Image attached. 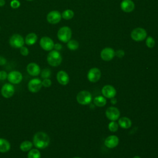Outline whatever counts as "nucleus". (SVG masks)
<instances>
[{"mask_svg":"<svg viewBox=\"0 0 158 158\" xmlns=\"http://www.w3.org/2000/svg\"><path fill=\"white\" fill-rule=\"evenodd\" d=\"M49 143L50 138L45 132L38 131L33 136V144L37 149H44L49 146Z\"/></svg>","mask_w":158,"mask_h":158,"instance_id":"1","label":"nucleus"},{"mask_svg":"<svg viewBox=\"0 0 158 158\" xmlns=\"http://www.w3.org/2000/svg\"><path fill=\"white\" fill-rule=\"evenodd\" d=\"M62 60L60 53L56 50H51L47 56V62L52 67L59 65Z\"/></svg>","mask_w":158,"mask_h":158,"instance_id":"2","label":"nucleus"},{"mask_svg":"<svg viewBox=\"0 0 158 158\" xmlns=\"http://www.w3.org/2000/svg\"><path fill=\"white\" fill-rule=\"evenodd\" d=\"M72 30L70 27L64 26L59 28L57 31V38L58 39L63 42V43H67L72 38Z\"/></svg>","mask_w":158,"mask_h":158,"instance_id":"3","label":"nucleus"},{"mask_svg":"<svg viewBox=\"0 0 158 158\" xmlns=\"http://www.w3.org/2000/svg\"><path fill=\"white\" fill-rule=\"evenodd\" d=\"M147 36V32L145 29L140 27L136 28L131 32V38L135 41H143Z\"/></svg>","mask_w":158,"mask_h":158,"instance_id":"4","label":"nucleus"},{"mask_svg":"<svg viewBox=\"0 0 158 158\" xmlns=\"http://www.w3.org/2000/svg\"><path fill=\"white\" fill-rule=\"evenodd\" d=\"M10 45L14 48H20L25 44V39L20 34H14L9 39Z\"/></svg>","mask_w":158,"mask_h":158,"instance_id":"5","label":"nucleus"},{"mask_svg":"<svg viewBox=\"0 0 158 158\" xmlns=\"http://www.w3.org/2000/svg\"><path fill=\"white\" fill-rule=\"evenodd\" d=\"M91 94L88 91H81L77 96V101L78 102L82 105H86L90 103L91 101Z\"/></svg>","mask_w":158,"mask_h":158,"instance_id":"6","label":"nucleus"},{"mask_svg":"<svg viewBox=\"0 0 158 158\" xmlns=\"http://www.w3.org/2000/svg\"><path fill=\"white\" fill-rule=\"evenodd\" d=\"M42 81L37 78H33L28 83V89L33 93H38L42 88Z\"/></svg>","mask_w":158,"mask_h":158,"instance_id":"7","label":"nucleus"},{"mask_svg":"<svg viewBox=\"0 0 158 158\" xmlns=\"http://www.w3.org/2000/svg\"><path fill=\"white\" fill-rule=\"evenodd\" d=\"M7 79L10 83L17 85L22 81L23 79V76L22 73L19 71L13 70L7 74Z\"/></svg>","mask_w":158,"mask_h":158,"instance_id":"8","label":"nucleus"},{"mask_svg":"<svg viewBox=\"0 0 158 158\" xmlns=\"http://www.w3.org/2000/svg\"><path fill=\"white\" fill-rule=\"evenodd\" d=\"M40 45L43 50L51 51L54 49V43L51 38L48 36H43L40 39Z\"/></svg>","mask_w":158,"mask_h":158,"instance_id":"9","label":"nucleus"},{"mask_svg":"<svg viewBox=\"0 0 158 158\" xmlns=\"http://www.w3.org/2000/svg\"><path fill=\"white\" fill-rule=\"evenodd\" d=\"M1 93L4 98H10L14 94L15 88L11 83H5L1 89Z\"/></svg>","mask_w":158,"mask_h":158,"instance_id":"10","label":"nucleus"},{"mask_svg":"<svg viewBox=\"0 0 158 158\" xmlns=\"http://www.w3.org/2000/svg\"><path fill=\"white\" fill-rule=\"evenodd\" d=\"M62 18L61 14L57 10H52L49 12L46 17L47 21L52 25L58 23Z\"/></svg>","mask_w":158,"mask_h":158,"instance_id":"11","label":"nucleus"},{"mask_svg":"<svg viewBox=\"0 0 158 158\" xmlns=\"http://www.w3.org/2000/svg\"><path fill=\"white\" fill-rule=\"evenodd\" d=\"M101 76V70L98 68H92L91 69L88 73V79L91 82H96L98 81Z\"/></svg>","mask_w":158,"mask_h":158,"instance_id":"12","label":"nucleus"},{"mask_svg":"<svg viewBox=\"0 0 158 158\" xmlns=\"http://www.w3.org/2000/svg\"><path fill=\"white\" fill-rule=\"evenodd\" d=\"M106 117L112 121L117 120L120 116V111L115 107H109L106 111Z\"/></svg>","mask_w":158,"mask_h":158,"instance_id":"13","label":"nucleus"},{"mask_svg":"<svg viewBox=\"0 0 158 158\" xmlns=\"http://www.w3.org/2000/svg\"><path fill=\"white\" fill-rule=\"evenodd\" d=\"M115 56V51L111 48H105L101 52V57L105 61L111 60Z\"/></svg>","mask_w":158,"mask_h":158,"instance_id":"14","label":"nucleus"},{"mask_svg":"<svg viewBox=\"0 0 158 158\" xmlns=\"http://www.w3.org/2000/svg\"><path fill=\"white\" fill-rule=\"evenodd\" d=\"M27 71L30 75L33 77L38 76L41 73V69L40 66L35 62H31L27 65Z\"/></svg>","mask_w":158,"mask_h":158,"instance_id":"15","label":"nucleus"},{"mask_svg":"<svg viewBox=\"0 0 158 158\" xmlns=\"http://www.w3.org/2000/svg\"><path fill=\"white\" fill-rule=\"evenodd\" d=\"M102 93L107 98H112L116 94V90L111 85H105L102 89Z\"/></svg>","mask_w":158,"mask_h":158,"instance_id":"16","label":"nucleus"},{"mask_svg":"<svg viewBox=\"0 0 158 158\" xmlns=\"http://www.w3.org/2000/svg\"><path fill=\"white\" fill-rule=\"evenodd\" d=\"M120 7L125 12H131L135 9V4L131 0H123L120 3Z\"/></svg>","mask_w":158,"mask_h":158,"instance_id":"17","label":"nucleus"},{"mask_svg":"<svg viewBox=\"0 0 158 158\" xmlns=\"http://www.w3.org/2000/svg\"><path fill=\"white\" fill-rule=\"evenodd\" d=\"M57 80L62 85H66L69 81V75L64 70H60L57 73Z\"/></svg>","mask_w":158,"mask_h":158,"instance_id":"18","label":"nucleus"},{"mask_svg":"<svg viewBox=\"0 0 158 158\" xmlns=\"http://www.w3.org/2000/svg\"><path fill=\"white\" fill-rule=\"evenodd\" d=\"M118 144V138L115 135H111L108 136L105 141L104 144L109 148H114L116 147Z\"/></svg>","mask_w":158,"mask_h":158,"instance_id":"19","label":"nucleus"},{"mask_svg":"<svg viewBox=\"0 0 158 158\" xmlns=\"http://www.w3.org/2000/svg\"><path fill=\"white\" fill-rule=\"evenodd\" d=\"M38 36L35 33H30L27 35L25 38V43L28 46H32L36 43Z\"/></svg>","mask_w":158,"mask_h":158,"instance_id":"20","label":"nucleus"},{"mask_svg":"<svg viewBox=\"0 0 158 158\" xmlns=\"http://www.w3.org/2000/svg\"><path fill=\"white\" fill-rule=\"evenodd\" d=\"M10 149V143L6 139L0 138V152L5 153Z\"/></svg>","mask_w":158,"mask_h":158,"instance_id":"21","label":"nucleus"},{"mask_svg":"<svg viewBox=\"0 0 158 158\" xmlns=\"http://www.w3.org/2000/svg\"><path fill=\"white\" fill-rule=\"evenodd\" d=\"M118 125L123 128H128L131 126V121L130 118L123 117L118 120Z\"/></svg>","mask_w":158,"mask_h":158,"instance_id":"22","label":"nucleus"},{"mask_svg":"<svg viewBox=\"0 0 158 158\" xmlns=\"http://www.w3.org/2000/svg\"><path fill=\"white\" fill-rule=\"evenodd\" d=\"M33 146V144L32 142L28 140H25L22 142L20 144V149L23 152H28L30 149H31Z\"/></svg>","mask_w":158,"mask_h":158,"instance_id":"23","label":"nucleus"},{"mask_svg":"<svg viewBox=\"0 0 158 158\" xmlns=\"http://www.w3.org/2000/svg\"><path fill=\"white\" fill-rule=\"evenodd\" d=\"M106 102L107 101L105 98L101 96H98L94 99V104L98 107H103L106 105Z\"/></svg>","mask_w":158,"mask_h":158,"instance_id":"24","label":"nucleus"},{"mask_svg":"<svg viewBox=\"0 0 158 158\" xmlns=\"http://www.w3.org/2000/svg\"><path fill=\"white\" fill-rule=\"evenodd\" d=\"M27 158H41V153L38 149H31L28 152Z\"/></svg>","mask_w":158,"mask_h":158,"instance_id":"25","label":"nucleus"},{"mask_svg":"<svg viewBox=\"0 0 158 158\" xmlns=\"http://www.w3.org/2000/svg\"><path fill=\"white\" fill-rule=\"evenodd\" d=\"M67 47L70 50L75 51L77 50L79 47V43L75 40H70L67 42Z\"/></svg>","mask_w":158,"mask_h":158,"instance_id":"26","label":"nucleus"},{"mask_svg":"<svg viewBox=\"0 0 158 158\" xmlns=\"http://www.w3.org/2000/svg\"><path fill=\"white\" fill-rule=\"evenodd\" d=\"M62 18L65 20H70L74 16V12L70 9H66L61 14Z\"/></svg>","mask_w":158,"mask_h":158,"instance_id":"27","label":"nucleus"},{"mask_svg":"<svg viewBox=\"0 0 158 158\" xmlns=\"http://www.w3.org/2000/svg\"><path fill=\"white\" fill-rule=\"evenodd\" d=\"M156 44V41L154 40V39L151 37V36H148L146 40V46L149 48H152L155 46Z\"/></svg>","mask_w":158,"mask_h":158,"instance_id":"28","label":"nucleus"},{"mask_svg":"<svg viewBox=\"0 0 158 158\" xmlns=\"http://www.w3.org/2000/svg\"><path fill=\"white\" fill-rule=\"evenodd\" d=\"M41 77L44 79V78H49L51 75V70L49 69H44L42 71H41Z\"/></svg>","mask_w":158,"mask_h":158,"instance_id":"29","label":"nucleus"},{"mask_svg":"<svg viewBox=\"0 0 158 158\" xmlns=\"http://www.w3.org/2000/svg\"><path fill=\"white\" fill-rule=\"evenodd\" d=\"M118 128V124L114 121H112V122H110L109 124V129L110 131L115 132V131H117Z\"/></svg>","mask_w":158,"mask_h":158,"instance_id":"30","label":"nucleus"},{"mask_svg":"<svg viewBox=\"0 0 158 158\" xmlns=\"http://www.w3.org/2000/svg\"><path fill=\"white\" fill-rule=\"evenodd\" d=\"M10 6L12 9H17L20 6V2L18 0H12L10 3Z\"/></svg>","mask_w":158,"mask_h":158,"instance_id":"31","label":"nucleus"},{"mask_svg":"<svg viewBox=\"0 0 158 158\" xmlns=\"http://www.w3.org/2000/svg\"><path fill=\"white\" fill-rule=\"evenodd\" d=\"M20 52L23 56H27L29 54V50L27 47L23 46L20 48Z\"/></svg>","mask_w":158,"mask_h":158,"instance_id":"32","label":"nucleus"},{"mask_svg":"<svg viewBox=\"0 0 158 158\" xmlns=\"http://www.w3.org/2000/svg\"><path fill=\"white\" fill-rule=\"evenodd\" d=\"M52 84L51 80L49 78H44L42 81V86L45 88H49Z\"/></svg>","mask_w":158,"mask_h":158,"instance_id":"33","label":"nucleus"},{"mask_svg":"<svg viewBox=\"0 0 158 158\" xmlns=\"http://www.w3.org/2000/svg\"><path fill=\"white\" fill-rule=\"evenodd\" d=\"M7 78V73L4 70L0 71V80H5Z\"/></svg>","mask_w":158,"mask_h":158,"instance_id":"34","label":"nucleus"},{"mask_svg":"<svg viewBox=\"0 0 158 158\" xmlns=\"http://www.w3.org/2000/svg\"><path fill=\"white\" fill-rule=\"evenodd\" d=\"M115 55H116L118 57L121 58L123 57L125 55V52L122 49H118L116 52H115Z\"/></svg>","mask_w":158,"mask_h":158,"instance_id":"35","label":"nucleus"},{"mask_svg":"<svg viewBox=\"0 0 158 158\" xmlns=\"http://www.w3.org/2000/svg\"><path fill=\"white\" fill-rule=\"evenodd\" d=\"M54 50H56V51H59L62 49V46L60 43H56V44H54Z\"/></svg>","mask_w":158,"mask_h":158,"instance_id":"36","label":"nucleus"},{"mask_svg":"<svg viewBox=\"0 0 158 158\" xmlns=\"http://www.w3.org/2000/svg\"><path fill=\"white\" fill-rule=\"evenodd\" d=\"M6 62H7L6 59L3 56H0V65H4L6 64Z\"/></svg>","mask_w":158,"mask_h":158,"instance_id":"37","label":"nucleus"},{"mask_svg":"<svg viewBox=\"0 0 158 158\" xmlns=\"http://www.w3.org/2000/svg\"><path fill=\"white\" fill-rule=\"evenodd\" d=\"M6 1L5 0H0V7H2L5 5Z\"/></svg>","mask_w":158,"mask_h":158,"instance_id":"38","label":"nucleus"},{"mask_svg":"<svg viewBox=\"0 0 158 158\" xmlns=\"http://www.w3.org/2000/svg\"><path fill=\"white\" fill-rule=\"evenodd\" d=\"M111 99H111V103L113 104H115L117 102V99L115 98H112Z\"/></svg>","mask_w":158,"mask_h":158,"instance_id":"39","label":"nucleus"},{"mask_svg":"<svg viewBox=\"0 0 158 158\" xmlns=\"http://www.w3.org/2000/svg\"><path fill=\"white\" fill-rule=\"evenodd\" d=\"M133 158H141V157H139V156H135Z\"/></svg>","mask_w":158,"mask_h":158,"instance_id":"40","label":"nucleus"},{"mask_svg":"<svg viewBox=\"0 0 158 158\" xmlns=\"http://www.w3.org/2000/svg\"><path fill=\"white\" fill-rule=\"evenodd\" d=\"M26 1H32L33 0H26Z\"/></svg>","mask_w":158,"mask_h":158,"instance_id":"41","label":"nucleus"},{"mask_svg":"<svg viewBox=\"0 0 158 158\" xmlns=\"http://www.w3.org/2000/svg\"><path fill=\"white\" fill-rule=\"evenodd\" d=\"M73 158H81V157H73Z\"/></svg>","mask_w":158,"mask_h":158,"instance_id":"42","label":"nucleus"},{"mask_svg":"<svg viewBox=\"0 0 158 158\" xmlns=\"http://www.w3.org/2000/svg\"><path fill=\"white\" fill-rule=\"evenodd\" d=\"M0 30H1V27H0Z\"/></svg>","mask_w":158,"mask_h":158,"instance_id":"43","label":"nucleus"}]
</instances>
